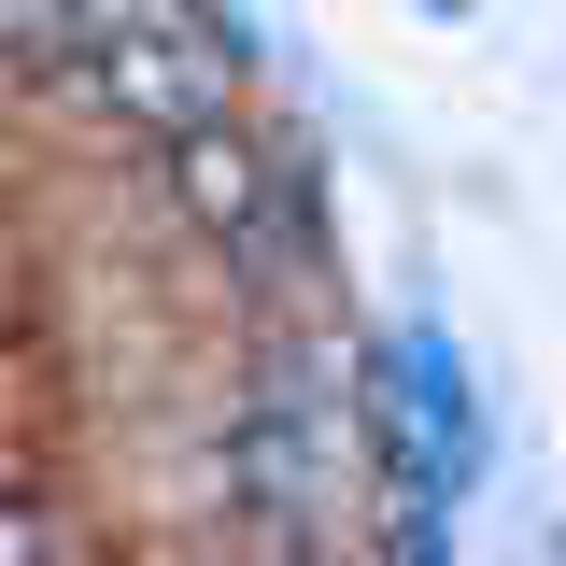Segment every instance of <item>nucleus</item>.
<instances>
[{
    "mask_svg": "<svg viewBox=\"0 0 566 566\" xmlns=\"http://www.w3.org/2000/svg\"><path fill=\"white\" fill-rule=\"evenodd\" d=\"M227 495H241V524H255L270 553L326 538V510L354 495V411L326 397V368H312V354L270 368V382L227 411Z\"/></svg>",
    "mask_w": 566,
    "mask_h": 566,
    "instance_id": "nucleus-1",
    "label": "nucleus"
}]
</instances>
